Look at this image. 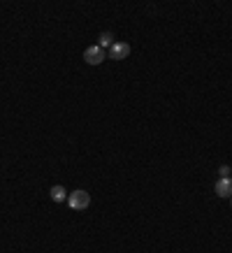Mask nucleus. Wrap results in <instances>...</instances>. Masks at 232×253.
I'll return each instance as SVG.
<instances>
[{
    "mask_svg": "<svg viewBox=\"0 0 232 253\" xmlns=\"http://www.w3.org/2000/svg\"><path fill=\"white\" fill-rule=\"evenodd\" d=\"M68 205L75 209V211H84V209L91 205V195L86 191H75L72 195H68Z\"/></svg>",
    "mask_w": 232,
    "mask_h": 253,
    "instance_id": "f257e3e1",
    "label": "nucleus"
},
{
    "mask_svg": "<svg viewBox=\"0 0 232 253\" xmlns=\"http://www.w3.org/2000/svg\"><path fill=\"white\" fill-rule=\"evenodd\" d=\"M130 44L128 42H114V44L109 46V51H107V56L112 58V61H123V58H128L130 56Z\"/></svg>",
    "mask_w": 232,
    "mask_h": 253,
    "instance_id": "7ed1b4c3",
    "label": "nucleus"
},
{
    "mask_svg": "<svg viewBox=\"0 0 232 253\" xmlns=\"http://www.w3.org/2000/svg\"><path fill=\"white\" fill-rule=\"evenodd\" d=\"M214 191L218 198H232V179H218Z\"/></svg>",
    "mask_w": 232,
    "mask_h": 253,
    "instance_id": "20e7f679",
    "label": "nucleus"
},
{
    "mask_svg": "<svg viewBox=\"0 0 232 253\" xmlns=\"http://www.w3.org/2000/svg\"><path fill=\"white\" fill-rule=\"evenodd\" d=\"M112 44H114V35H112L109 31H105L100 35V40H98V46H102V49H109Z\"/></svg>",
    "mask_w": 232,
    "mask_h": 253,
    "instance_id": "423d86ee",
    "label": "nucleus"
},
{
    "mask_svg": "<svg viewBox=\"0 0 232 253\" xmlns=\"http://www.w3.org/2000/svg\"><path fill=\"white\" fill-rule=\"evenodd\" d=\"M49 195H51V200H54V202H65V200H68V193H65V188H63V186H54V188L49 191Z\"/></svg>",
    "mask_w": 232,
    "mask_h": 253,
    "instance_id": "39448f33",
    "label": "nucleus"
},
{
    "mask_svg": "<svg viewBox=\"0 0 232 253\" xmlns=\"http://www.w3.org/2000/svg\"><path fill=\"white\" fill-rule=\"evenodd\" d=\"M230 202H232V198H230Z\"/></svg>",
    "mask_w": 232,
    "mask_h": 253,
    "instance_id": "6e6552de",
    "label": "nucleus"
},
{
    "mask_svg": "<svg viewBox=\"0 0 232 253\" xmlns=\"http://www.w3.org/2000/svg\"><path fill=\"white\" fill-rule=\"evenodd\" d=\"M107 58V54H105V49L98 44H91L84 49V63H88V65H100L102 61Z\"/></svg>",
    "mask_w": 232,
    "mask_h": 253,
    "instance_id": "f03ea898",
    "label": "nucleus"
},
{
    "mask_svg": "<svg viewBox=\"0 0 232 253\" xmlns=\"http://www.w3.org/2000/svg\"><path fill=\"white\" fill-rule=\"evenodd\" d=\"M218 174H221V179H230V165H221Z\"/></svg>",
    "mask_w": 232,
    "mask_h": 253,
    "instance_id": "0eeeda50",
    "label": "nucleus"
}]
</instances>
